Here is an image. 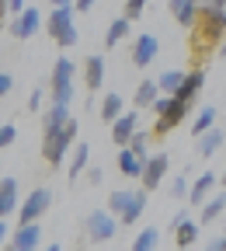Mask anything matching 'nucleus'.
Returning a JSON list of instances; mask_svg holds the SVG:
<instances>
[{"label":"nucleus","mask_w":226,"mask_h":251,"mask_svg":"<svg viewBox=\"0 0 226 251\" xmlns=\"http://www.w3.org/2000/svg\"><path fill=\"white\" fill-rule=\"evenodd\" d=\"M223 35H226V7H212L209 0L199 4V18H195V25H191V42H195L199 49H209Z\"/></svg>","instance_id":"f257e3e1"},{"label":"nucleus","mask_w":226,"mask_h":251,"mask_svg":"<svg viewBox=\"0 0 226 251\" xmlns=\"http://www.w3.org/2000/svg\"><path fill=\"white\" fill-rule=\"evenodd\" d=\"M77 133H80V122H77L73 115L63 122L59 129L42 133V157H45V164H49V168H59L63 161H67L70 147L77 143Z\"/></svg>","instance_id":"f03ea898"},{"label":"nucleus","mask_w":226,"mask_h":251,"mask_svg":"<svg viewBox=\"0 0 226 251\" xmlns=\"http://www.w3.org/2000/svg\"><path fill=\"white\" fill-rule=\"evenodd\" d=\"M73 14H77L73 4H63V7H52L49 18H45L49 39H52L56 46H63V49H70V46L80 42V31H77V25H73Z\"/></svg>","instance_id":"7ed1b4c3"},{"label":"nucleus","mask_w":226,"mask_h":251,"mask_svg":"<svg viewBox=\"0 0 226 251\" xmlns=\"http://www.w3.org/2000/svg\"><path fill=\"white\" fill-rule=\"evenodd\" d=\"M73 77H77L73 59L59 56L56 67H52V77H49V91H52V101L56 105H70L73 101Z\"/></svg>","instance_id":"20e7f679"},{"label":"nucleus","mask_w":226,"mask_h":251,"mask_svg":"<svg viewBox=\"0 0 226 251\" xmlns=\"http://www.w3.org/2000/svg\"><path fill=\"white\" fill-rule=\"evenodd\" d=\"M191 105H195V101H184V98H174V94H167V105L157 112V122H153L150 136H167L174 126L184 122V115L191 112Z\"/></svg>","instance_id":"39448f33"},{"label":"nucleus","mask_w":226,"mask_h":251,"mask_svg":"<svg viewBox=\"0 0 226 251\" xmlns=\"http://www.w3.org/2000/svg\"><path fill=\"white\" fill-rule=\"evenodd\" d=\"M84 230H87V241H90V244H108V241L115 237V230H118V220H115V213H108V209H94V213L84 220Z\"/></svg>","instance_id":"423d86ee"},{"label":"nucleus","mask_w":226,"mask_h":251,"mask_svg":"<svg viewBox=\"0 0 226 251\" xmlns=\"http://www.w3.org/2000/svg\"><path fill=\"white\" fill-rule=\"evenodd\" d=\"M167 168H171V157L167 153H146V164H143V175H139V185L146 188V192H157L160 181L167 178Z\"/></svg>","instance_id":"0eeeda50"},{"label":"nucleus","mask_w":226,"mask_h":251,"mask_svg":"<svg viewBox=\"0 0 226 251\" xmlns=\"http://www.w3.org/2000/svg\"><path fill=\"white\" fill-rule=\"evenodd\" d=\"M49 206H52V192H49V188H35V192H28V199L14 209V213H18V224H31V220H42Z\"/></svg>","instance_id":"6e6552de"},{"label":"nucleus","mask_w":226,"mask_h":251,"mask_svg":"<svg viewBox=\"0 0 226 251\" xmlns=\"http://www.w3.org/2000/svg\"><path fill=\"white\" fill-rule=\"evenodd\" d=\"M39 25H42V11H35V7H24L21 14H14V18H11L7 31H11V35H14L18 42H28V39L39 31Z\"/></svg>","instance_id":"1a4fd4ad"},{"label":"nucleus","mask_w":226,"mask_h":251,"mask_svg":"<svg viewBox=\"0 0 226 251\" xmlns=\"http://www.w3.org/2000/svg\"><path fill=\"white\" fill-rule=\"evenodd\" d=\"M11 251H35L42 244V227H39V220H31V224H18L14 237L7 241Z\"/></svg>","instance_id":"9d476101"},{"label":"nucleus","mask_w":226,"mask_h":251,"mask_svg":"<svg viewBox=\"0 0 226 251\" xmlns=\"http://www.w3.org/2000/svg\"><path fill=\"white\" fill-rule=\"evenodd\" d=\"M157 52H160L157 35H139V39L133 42V67H136V70H146L150 63L157 59Z\"/></svg>","instance_id":"9b49d317"},{"label":"nucleus","mask_w":226,"mask_h":251,"mask_svg":"<svg viewBox=\"0 0 226 251\" xmlns=\"http://www.w3.org/2000/svg\"><path fill=\"white\" fill-rule=\"evenodd\" d=\"M146 188L139 185V188H133L129 192V202H125V209L118 213V224H125V227H133V224H139V216H143V209H146Z\"/></svg>","instance_id":"f8f14e48"},{"label":"nucleus","mask_w":226,"mask_h":251,"mask_svg":"<svg viewBox=\"0 0 226 251\" xmlns=\"http://www.w3.org/2000/svg\"><path fill=\"white\" fill-rule=\"evenodd\" d=\"M143 164H146V157L139 153V150H133V147H118V171L125 175V178H133V181H139V175H143Z\"/></svg>","instance_id":"ddd939ff"},{"label":"nucleus","mask_w":226,"mask_h":251,"mask_svg":"<svg viewBox=\"0 0 226 251\" xmlns=\"http://www.w3.org/2000/svg\"><path fill=\"white\" fill-rule=\"evenodd\" d=\"M202 87H205V70H184V80L178 84V91H174V98H184V101H195Z\"/></svg>","instance_id":"4468645a"},{"label":"nucleus","mask_w":226,"mask_h":251,"mask_svg":"<svg viewBox=\"0 0 226 251\" xmlns=\"http://www.w3.org/2000/svg\"><path fill=\"white\" fill-rule=\"evenodd\" d=\"M136 126H139V115L136 112H122L118 119H112V140H115V147H125Z\"/></svg>","instance_id":"2eb2a0df"},{"label":"nucleus","mask_w":226,"mask_h":251,"mask_svg":"<svg viewBox=\"0 0 226 251\" xmlns=\"http://www.w3.org/2000/svg\"><path fill=\"white\" fill-rule=\"evenodd\" d=\"M223 140H226V133L219 129V126H209L205 133L195 136V150H199V157H216V150L223 147Z\"/></svg>","instance_id":"dca6fc26"},{"label":"nucleus","mask_w":226,"mask_h":251,"mask_svg":"<svg viewBox=\"0 0 226 251\" xmlns=\"http://www.w3.org/2000/svg\"><path fill=\"white\" fill-rule=\"evenodd\" d=\"M212 188H216V175H212V171H202L195 181L188 185V196H184V199H188L191 206H199L205 196H212Z\"/></svg>","instance_id":"f3484780"},{"label":"nucleus","mask_w":226,"mask_h":251,"mask_svg":"<svg viewBox=\"0 0 226 251\" xmlns=\"http://www.w3.org/2000/svg\"><path fill=\"white\" fill-rule=\"evenodd\" d=\"M105 59L101 56H87V63H84V80H87V91L90 94H98L101 91V80H105Z\"/></svg>","instance_id":"a211bd4d"},{"label":"nucleus","mask_w":226,"mask_h":251,"mask_svg":"<svg viewBox=\"0 0 226 251\" xmlns=\"http://www.w3.org/2000/svg\"><path fill=\"white\" fill-rule=\"evenodd\" d=\"M167 7H171V14H174V21L181 28H191L195 18H199V0H171Z\"/></svg>","instance_id":"6ab92c4d"},{"label":"nucleus","mask_w":226,"mask_h":251,"mask_svg":"<svg viewBox=\"0 0 226 251\" xmlns=\"http://www.w3.org/2000/svg\"><path fill=\"white\" fill-rule=\"evenodd\" d=\"M199 224H212V220H219V213L226 209V188L223 192H216V196H205L202 202H199Z\"/></svg>","instance_id":"aec40b11"},{"label":"nucleus","mask_w":226,"mask_h":251,"mask_svg":"<svg viewBox=\"0 0 226 251\" xmlns=\"http://www.w3.org/2000/svg\"><path fill=\"white\" fill-rule=\"evenodd\" d=\"M18 209V181L14 178H0V216H11Z\"/></svg>","instance_id":"412c9836"},{"label":"nucleus","mask_w":226,"mask_h":251,"mask_svg":"<svg viewBox=\"0 0 226 251\" xmlns=\"http://www.w3.org/2000/svg\"><path fill=\"white\" fill-rule=\"evenodd\" d=\"M199 241V220H181V224L174 227V244L178 248H191V244H195Z\"/></svg>","instance_id":"4be33fe9"},{"label":"nucleus","mask_w":226,"mask_h":251,"mask_svg":"<svg viewBox=\"0 0 226 251\" xmlns=\"http://www.w3.org/2000/svg\"><path fill=\"white\" fill-rule=\"evenodd\" d=\"M70 119V105H49L45 108V119H42V133H52V129H59V126L63 122H67Z\"/></svg>","instance_id":"5701e85b"},{"label":"nucleus","mask_w":226,"mask_h":251,"mask_svg":"<svg viewBox=\"0 0 226 251\" xmlns=\"http://www.w3.org/2000/svg\"><path fill=\"white\" fill-rule=\"evenodd\" d=\"M129 28H133V21H129V18H115V21L108 25V31H105V46L115 49L118 42H125V39H129Z\"/></svg>","instance_id":"b1692460"},{"label":"nucleus","mask_w":226,"mask_h":251,"mask_svg":"<svg viewBox=\"0 0 226 251\" xmlns=\"http://www.w3.org/2000/svg\"><path fill=\"white\" fill-rule=\"evenodd\" d=\"M87 164H90V147L77 140V143H73V161H70V181H77Z\"/></svg>","instance_id":"393cba45"},{"label":"nucleus","mask_w":226,"mask_h":251,"mask_svg":"<svg viewBox=\"0 0 226 251\" xmlns=\"http://www.w3.org/2000/svg\"><path fill=\"white\" fill-rule=\"evenodd\" d=\"M160 94V87H157V80H143L139 87H136V94H133V105L136 108H150L153 105V98Z\"/></svg>","instance_id":"a878e982"},{"label":"nucleus","mask_w":226,"mask_h":251,"mask_svg":"<svg viewBox=\"0 0 226 251\" xmlns=\"http://www.w3.org/2000/svg\"><path fill=\"white\" fill-rule=\"evenodd\" d=\"M122 112H125V98H122V94H105V98H101V119L105 122L118 119Z\"/></svg>","instance_id":"bb28decb"},{"label":"nucleus","mask_w":226,"mask_h":251,"mask_svg":"<svg viewBox=\"0 0 226 251\" xmlns=\"http://www.w3.org/2000/svg\"><path fill=\"white\" fill-rule=\"evenodd\" d=\"M160 244V230L157 227H146V230H139V237L133 241V251H153Z\"/></svg>","instance_id":"cd10ccee"},{"label":"nucleus","mask_w":226,"mask_h":251,"mask_svg":"<svg viewBox=\"0 0 226 251\" xmlns=\"http://www.w3.org/2000/svg\"><path fill=\"white\" fill-rule=\"evenodd\" d=\"M181 80H184V70H167L157 77V87H160V94H174Z\"/></svg>","instance_id":"c85d7f7f"},{"label":"nucleus","mask_w":226,"mask_h":251,"mask_svg":"<svg viewBox=\"0 0 226 251\" xmlns=\"http://www.w3.org/2000/svg\"><path fill=\"white\" fill-rule=\"evenodd\" d=\"M209 126H216V108L212 105H205L199 115H195V122H191V136H199V133H205Z\"/></svg>","instance_id":"c756f323"},{"label":"nucleus","mask_w":226,"mask_h":251,"mask_svg":"<svg viewBox=\"0 0 226 251\" xmlns=\"http://www.w3.org/2000/svg\"><path fill=\"white\" fill-rule=\"evenodd\" d=\"M129 192H133V188H115V192L108 196V213H115V220H118V213L125 209V202H129Z\"/></svg>","instance_id":"7c9ffc66"},{"label":"nucleus","mask_w":226,"mask_h":251,"mask_svg":"<svg viewBox=\"0 0 226 251\" xmlns=\"http://www.w3.org/2000/svg\"><path fill=\"white\" fill-rule=\"evenodd\" d=\"M146 4H150V0H125V11H122V18H129V21H139V18H143V11H146Z\"/></svg>","instance_id":"2f4dec72"},{"label":"nucleus","mask_w":226,"mask_h":251,"mask_svg":"<svg viewBox=\"0 0 226 251\" xmlns=\"http://www.w3.org/2000/svg\"><path fill=\"white\" fill-rule=\"evenodd\" d=\"M129 147H133V150H139V153L146 157V153H150V133L133 129V136H129Z\"/></svg>","instance_id":"473e14b6"},{"label":"nucleus","mask_w":226,"mask_h":251,"mask_svg":"<svg viewBox=\"0 0 226 251\" xmlns=\"http://www.w3.org/2000/svg\"><path fill=\"white\" fill-rule=\"evenodd\" d=\"M14 140H18V126H14V122H7V126H0V150H7V147H14Z\"/></svg>","instance_id":"72a5a7b5"},{"label":"nucleus","mask_w":226,"mask_h":251,"mask_svg":"<svg viewBox=\"0 0 226 251\" xmlns=\"http://www.w3.org/2000/svg\"><path fill=\"white\" fill-rule=\"evenodd\" d=\"M188 185H191V181H188V175H181V178L171 185V196H174V199H184V196H188Z\"/></svg>","instance_id":"f704fd0d"},{"label":"nucleus","mask_w":226,"mask_h":251,"mask_svg":"<svg viewBox=\"0 0 226 251\" xmlns=\"http://www.w3.org/2000/svg\"><path fill=\"white\" fill-rule=\"evenodd\" d=\"M84 175H87V181H90V185H101V181H105V171H101V168H90V164H87V168H84Z\"/></svg>","instance_id":"c9c22d12"},{"label":"nucleus","mask_w":226,"mask_h":251,"mask_svg":"<svg viewBox=\"0 0 226 251\" xmlns=\"http://www.w3.org/2000/svg\"><path fill=\"white\" fill-rule=\"evenodd\" d=\"M11 87H14V77H11L7 70H0V98H4V94H11Z\"/></svg>","instance_id":"e433bc0d"},{"label":"nucleus","mask_w":226,"mask_h":251,"mask_svg":"<svg viewBox=\"0 0 226 251\" xmlns=\"http://www.w3.org/2000/svg\"><path fill=\"white\" fill-rule=\"evenodd\" d=\"M42 98H45L42 87H35V91H31V98H28V108H31V112H39V108H42Z\"/></svg>","instance_id":"4c0bfd02"},{"label":"nucleus","mask_w":226,"mask_h":251,"mask_svg":"<svg viewBox=\"0 0 226 251\" xmlns=\"http://www.w3.org/2000/svg\"><path fill=\"white\" fill-rule=\"evenodd\" d=\"M94 4H98V0H73V11H77V14H90Z\"/></svg>","instance_id":"58836bf2"},{"label":"nucleus","mask_w":226,"mask_h":251,"mask_svg":"<svg viewBox=\"0 0 226 251\" xmlns=\"http://www.w3.org/2000/svg\"><path fill=\"white\" fill-rule=\"evenodd\" d=\"M24 7H28L24 0H7V14H11V18H14V14H21Z\"/></svg>","instance_id":"ea45409f"},{"label":"nucleus","mask_w":226,"mask_h":251,"mask_svg":"<svg viewBox=\"0 0 226 251\" xmlns=\"http://www.w3.org/2000/svg\"><path fill=\"white\" fill-rule=\"evenodd\" d=\"M209 251H226V237H212L209 241Z\"/></svg>","instance_id":"a19ab883"},{"label":"nucleus","mask_w":226,"mask_h":251,"mask_svg":"<svg viewBox=\"0 0 226 251\" xmlns=\"http://www.w3.org/2000/svg\"><path fill=\"white\" fill-rule=\"evenodd\" d=\"M7 28V0H0V31Z\"/></svg>","instance_id":"79ce46f5"},{"label":"nucleus","mask_w":226,"mask_h":251,"mask_svg":"<svg viewBox=\"0 0 226 251\" xmlns=\"http://www.w3.org/2000/svg\"><path fill=\"white\" fill-rule=\"evenodd\" d=\"M7 234H11V230H7V220H4V216H0V248H4V244H7Z\"/></svg>","instance_id":"37998d69"},{"label":"nucleus","mask_w":226,"mask_h":251,"mask_svg":"<svg viewBox=\"0 0 226 251\" xmlns=\"http://www.w3.org/2000/svg\"><path fill=\"white\" fill-rule=\"evenodd\" d=\"M52 7H63V4H73V0H49Z\"/></svg>","instance_id":"c03bdc74"},{"label":"nucleus","mask_w":226,"mask_h":251,"mask_svg":"<svg viewBox=\"0 0 226 251\" xmlns=\"http://www.w3.org/2000/svg\"><path fill=\"white\" fill-rule=\"evenodd\" d=\"M209 4H212V7H226V0H209Z\"/></svg>","instance_id":"a18cd8bd"},{"label":"nucleus","mask_w":226,"mask_h":251,"mask_svg":"<svg viewBox=\"0 0 226 251\" xmlns=\"http://www.w3.org/2000/svg\"><path fill=\"white\" fill-rule=\"evenodd\" d=\"M219 56H223V59H226V42H223V46H219Z\"/></svg>","instance_id":"49530a36"},{"label":"nucleus","mask_w":226,"mask_h":251,"mask_svg":"<svg viewBox=\"0 0 226 251\" xmlns=\"http://www.w3.org/2000/svg\"><path fill=\"white\" fill-rule=\"evenodd\" d=\"M216 181H219V185H226V171H223V178H216Z\"/></svg>","instance_id":"de8ad7c7"}]
</instances>
